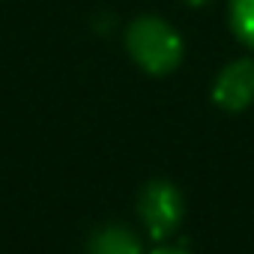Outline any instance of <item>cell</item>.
I'll return each mask as SVG.
<instances>
[{
	"label": "cell",
	"mask_w": 254,
	"mask_h": 254,
	"mask_svg": "<svg viewBox=\"0 0 254 254\" xmlns=\"http://www.w3.org/2000/svg\"><path fill=\"white\" fill-rule=\"evenodd\" d=\"M126 51L147 75H171L186 54L180 30L159 15H138L126 27Z\"/></svg>",
	"instance_id": "6da1fadb"
},
{
	"label": "cell",
	"mask_w": 254,
	"mask_h": 254,
	"mask_svg": "<svg viewBox=\"0 0 254 254\" xmlns=\"http://www.w3.org/2000/svg\"><path fill=\"white\" fill-rule=\"evenodd\" d=\"M183 194L174 183L168 180H150L141 194H138V215L144 230L150 233V239H168L177 233L180 221H183Z\"/></svg>",
	"instance_id": "7a4b0ae2"
},
{
	"label": "cell",
	"mask_w": 254,
	"mask_h": 254,
	"mask_svg": "<svg viewBox=\"0 0 254 254\" xmlns=\"http://www.w3.org/2000/svg\"><path fill=\"white\" fill-rule=\"evenodd\" d=\"M212 102L227 114H239L254 105V57L230 60L215 75Z\"/></svg>",
	"instance_id": "3957f363"
},
{
	"label": "cell",
	"mask_w": 254,
	"mask_h": 254,
	"mask_svg": "<svg viewBox=\"0 0 254 254\" xmlns=\"http://www.w3.org/2000/svg\"><path fill=\"white\" fill-rule=\"evenodd\" d=\"M87 254H141L138 233L120 221H108L93 230L87 242Z\"/></svg>",
	"instance_id": "277c9868"
},
{
	"label": "cell",
	"mask_w": 254,
	"mask_h": 254,
	"mask_svg": "<svg viewBox=\"0 0 254 254\" xmlns=\"http://www.w3.org/2000/svg\"><path fill=\"white\" fill-rule=\"evenodd\" d=\"M227 21H230L233 36L254 51V0H230Z\"/></svg>",
	"instance_id": "5b68a950"
},
{
	"label": "cell",
	"mask_w": 254,
	"mask_h": 254,
	"mask_svg": "<svg viewBox=\"0 0 254 254\" xmlns=\"http://www.w3.org/2000/svg\"><path fill=\"white\" fill-rule=\"evenodd\" d=\"M150 254H189V251H183V248H177V245H159V248H153Z\"/></svg>",
	"instance_id": "8992f818"
},
{
	"label": "cell",
	"mask_w": 254,
	"mask_h": 254,
	"mask_svg": "<svg viewBox=\"0 0 254 254\" xmlns=\"http://www.w3.org/2000/svg\"><path fill=\"white\" fill-rule=\"evenodd\" d=\"M180 3H186V6H191V9H200V6H209L212 0H180Z\"/></svg>",
	"instance_id": "52a82bcc"
}]
</instances>
